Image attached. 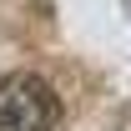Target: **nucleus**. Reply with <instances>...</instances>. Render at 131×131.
<instances>
[{"instance_id":"1","label":"nucleus","mask_w":131,"mask_h":131,"mask_svg":"<svg viewBox=\"0 0 131 131\" xmlns=\"http://www.w3.org/2000/svg\"><path fill=\"white\" fill-rule=\"evenodd\" d=\"M61 126V101L40 76L15 71L0 81V131H56Z\"/></svg>"}]
</instances>
